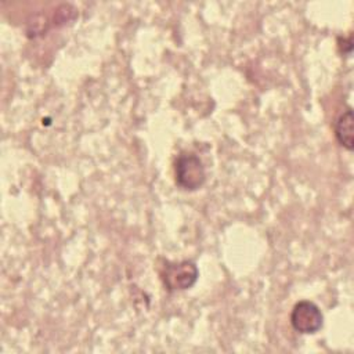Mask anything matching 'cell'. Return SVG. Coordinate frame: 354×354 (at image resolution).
Wrapping results in <instances>:
<instances>
[{"label": "cell", "mask_w": 354, "mask_h": 354, "mask_svg": "<svg viewBox=\"0 0 354 354\" xmlns=\"http://www.w3.org/2000/svg\"><path fill=\"white\" fill-rule=\"evenodd\" d=\"M176 184L184 191H195L205 184L206 171L199 156L183 152L174 160Z\"/></svg>", "instance_id": "obj_1"}, {"label": "cell", "mask_w": 354, "mask_h": 354, "mask_svg": "<svg viewBox=\"0 0 354 354\" xmlns=\"http://www.w3.org/2000/svg\"><path fill=\"white\" fill-rule=\"evenodd\" d=\"M324 315L319 307L310 300L297 301L290 311L292 328L303 335L315 333L322 328Z\"/></svg>", "instance_id": "obj_2"}, {"label": "cell", "mask_w": 354, "mask_h": 354, "mask_svg": "<svg viewBox=\"0 0 354 354\" xmlns=\"http://www.w3.org/2000/svg\"><path fill=\"white\" fill-rule=\"evenodd\" d=\"M199 271L195 263L189 260L166 263L162 271V279L169 290L189 289L198 279Z\"/></svg>", "instance_id": "obj_3"}, {"label": "cell", "mask_w": 354, "mask_h": 354, "mask_svg": "<svg viewBox=\"0 0 354 354\" xmlns=\"http://www.w3.org/2000/svg\"><path fill=\"white\" fill-rule=\"evenodd\" d=\"M353 111L347 108L344 112L339 115L335 122V136L337 142L346 149L351 151L354 147V136H353Z\"/></svg>", "instance_id": "obj_4"}]
</instances>
